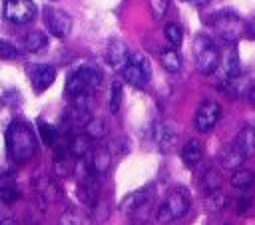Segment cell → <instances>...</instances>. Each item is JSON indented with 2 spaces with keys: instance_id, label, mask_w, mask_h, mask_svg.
I'll return each mask as SVG.
<instances>
[{
  "instance_id": "obj_1",
  "label": "cell",
  "mask_w": 255,
  "mask_h": 225,
  "mask_svg": "<svg viewBox=\"0 0 255 225\" xmlns=\"http://www.w3.org/2000/svg\"><path fill=\"white\" fill-rule=\"evenodd\" d=\"M6 147L14 163H24L36 153V135L24 119H14L6 129Z\"/></svg>"
},
{
  "instance_id": "obj_2",
  "label": "cell",
  "mask_w": 255,
  "mask_h": 225,
  "mask_svg": "<svg viewBox=\"0 0 255 225\" xmlns=\"http://www.w3.org/2000/svg\"><path fill=\"white\" fill-rule=\"evenodd\" d=\"M189 213V195L183 187H173L165 199L159 203V207L155 209V219L161 225L173 223L177 219H183Z\"/></svg>"
},
{
  "instance_id": "obj_3",
  "label": "cell",
  "mask_w": 255,
  "mask_h": 225,
  "mask_svg": "<svg viewBox=\"0 0 255 225\" xmlns=\"http://www.w3.org/2000/svg\"><path fill=\"white\" fill-rule=\"evenodd\" d=\"M102 84V72L96 66H80L74 72H70L66 80V96L76 98L82 94L94 96V92Z\"/></svg>"
},
{
  "instance_id": "obj_4",
  "label": "cell",
  "mask_w": 255,
  "mask_h": 225,
  "mask_svg": "<svg viewBox=\"0 0 255 225\" xmlns=\"http://www.w3.org/2000/svg\"><path fill=\"white\" fill-rule=\"evenodd\" d=\"M193 58H195V66L201 74L209 76L219 68V50L215 46V42L205 36V34H197L193 40Z\"/></svg>"
},
{
  "instance_id": "obj_5",
  "label": "cell",
  "mask_w": 255,
  "mask_h": 225,
  "mask_svg": "<svg viewBox=\"0 0 255 225\" xmlns=\"http://www.w3.org/2000/svg\"><path fill=\"white\" fill-rule=\"evenodd\" d=\"M120 72H122V78L133 88H145L149 78H151L149 60L143 54H137V52H129L128 62L124 64V68Z\"/></svg>"
},
{
  "instance_id": "obj_6",
  "label": "cell",
  "mask_w": 255,
  "mask_h": 225,
  "mask_svg": "<svg viewBox=\"0 0 255 225\" xmlns=\"http://www.w3.org/2000/svg\"><path fill=\"white\" fill-rule=\"evenodd\" d=\"M149 207H151V189L149 187H141V189L131 191L120 203V211L128 217H131L133 221H145Z\"/></svg>"
},
{
  "instance_id": "obj_7",
  "label": "cell",
  "mask_w": 255,
  "mask_h": 225,
  "mask_svg": "<svg viewBox=\"0 0 255 225\" xmlns=\"http://www.w3.org/2000/svg\"><path fill=\"white\" fill-rule=\"evenodd\" d=\"M219 115H221V106L211 98H203L195 110V129L199 133H209L219 121Z\"/></svg>"
},
{
  "instance_id": "obj_8",
  "label": "cell",
  "mask_w": 255,
  "mask_h": 225,
  "mask_svg": "<svg viewBox=\"0 0 255 225\" xmlns=\"http://www.w3.org/2000/svg\"><path fill=\"white\" fill-rule=\"evenodd\" d=\"M4 18L12 24H28L36 18V4L32 0H4Z\"/></svg>"
},
{
  "instance_id": "obj_9",
  "label": "cell",
  "mask_w": 255,
  "mask_h": 225,
  "mask_svg": "<svg viewBox=\"0 0 255 225\" xmlns=\"http://www.w3.org/2000/svg\"><path fill=\"white\" fill-rule=\"evenodd\" d=\"M44 24L48 28V32L56 38H66L72 30V18L68 12L60 10V8H52L46 6L44 8Z\"/></svg>"
},
{
  "instance_id": "obj_10",
  "label": "cell",
  "mask_w": 255,
  "mask_h": 225,
  "mask_svg": "<svg viewBox=\"0 0 255 225\" xmlns=\"http://www.w3.org/2000/svg\"><path fill=\"white\" fill-rule=\"evenodd\" d=\"M211 24L215 26V30L221 34L223 40H227L229 44L235 42L237 34H239V28H241V20L237 14H233L231 10H221L217 14L211 16Z\"/></svg>"
},
{
  "instance_id": "obj_11",
  "label": "cell",
  "mask_w": 255,
  "mask_h": 225,
  "mask_svg": "<svg viewBox=\"0 0 255 225\" xmlns=\"http://www.w3.org/2000/svg\"><path fill=\"white\" fill-rule=\"evenodd\" d=\"M78 199L90 209L100 199V179L90 171L88 163H84V175L78 181Z\"/></svg>"
},
{
  "instance_id": "obj_12",
  "label": "cell",
  "mask_w": 255,
  "mask_h": 225,
  "mask_svg": "<svg viewBox=\"0 0 255 225\" xmlns=\"http://www.w3.org/2000/svg\"><path fill=\"white\" fill-rule=\"evenodd\" d=\"M32 191H34L36 199L42 205H48V203L56 201L58 195H60V189H58L56 181L46 173H36L32 177Z\"/></svg>"
},
{
  "instance_id": "obj_13",
  "label": "cell",
  "mask_w": 255,
  "mask_h": 225,
  "mask_svg": "<svg viewBox=\"0 0 255 225\" xmlns=\"http://www.w3.org/2000/svg\"><path fill=\"white\" fill-rule=\"evenodd\" d=\"M28 76H30V82H32L34 92L36 94H42V92H46L54 84V80H56V68L50 66V64H36V66H30Z\"/></svg>"
},
{
  "instance_id": "obj_14",
  "label": "cell",
  "mask_w": 255,
  "mask_h": 225,
  "mask_svg": "<svg viewBox=\"0 0 255 225\" xmlns=\"http://www.w3.org/2000/svg\"><path fill=\"white\" fill-rule=\"evenodd\" d=\"M177 137H179V131H177V127L171 121L155 123L153 139H155V145H157L159 151H171L175 147V143H177Z\"/></svg>"
},
{
  "instance_id": "obj_15",
  "label": "cell",
  "mask_w": 255,
  "mask_h": 225,
  "mask_svg": "<svg viewBox=\"0 0 255 225\" xmlns=\"http://www.w3.org/2000/svg\"><path fill=\"white\" fill-rule=\"evenodd\" d=\"M128 56H129V50L124 42L120 40H110L108 46H106V62L114 68V70H122L124 64L128 62Z\"/></svg>"
},
{
  "instance_id": "obj_16",
  "label": "cell",
  "mask_w": 255,
  "mask_h": 225,
  "mask_svg": "<svg viewBox=\"0 0 255 225\" xmlns=\"http://www.w3.org/2000/svg\"><path fill=\"white\" fill-rule=\"evenodd\" d=\"M233 145L237 147V151L247 159L255 155V127L245 125L233 139Z\"/></svg>"
},
{
  "instance_id": "obj_17",
  "label": "cell",
  "mask_w": 255,
  "mask_h": 225,
  "mask_svg": "<svg viewBox=\"0 0 255 225\" xmlns=\"http://www.w3.org/2000/svg\"><path fill=\"white\" fill-rule=\"evenodd\" d=\"M221 62V70L225 78H237L241 74V62H239V52L235 48V44H229V48L223 52V58H219Z\"/></svg>"
},
{
  "instance_id": "obj_18",
  "label": "cell",
  "mask_w": 255,
  "mask_h": 225,
  "mask_svg": "<svg viewBox=\"0 0 255 225\" xmlns=\"http://www.w3.org/2000/svg\"><path fill=\"white\" fill-rule=\"evenodd\" d=\"M110 165H112V155H110V151L106 149V147H102V149H96L94 153H92V157H90V161H88V167H90V171L100 179V177H104L106 173H108V169H110Z\"/></svg>"
},
{
  "instance_id": "obj_19",
  "label": "cell",
  "mask_w": 255,
  "mask_h": 225,
  "mask_svg": "<svg viewBox=\"0 0 255 225\" xmlns=\"http://www.w3.org/2000/svg\"><path fill=\"white\" fill-rule=\"evenodd\" d=\"M203 159V145L199 139H187L185 145L181 147V161L185 167H195Z\"/></svg>"
},
{
  "instance_id": "obj_20",
  "label": "cell",
  "mask_w": 255,
  "mask_h": 225,
  "mask_svg": "<svg viewBox=\"0 0 255 225\" xmlns=\"http://www.w3.org/2000/svg\"><path fill=\"white\" fill-rule=\"evenodd\" d=\"M243 161H245V157L237 151V147L231 143V145H225L221 151H219V155H217V163L223 167V169H231V171H235V169H239L241 165H243Z\"/></svg>"
},
{
  "instance_id": "obj_21",
  "label": "cell",
  "mask_w": 255,
  "mask_h": 225,
  "mask_svg": "<svg viewBox=\"0 0 255 225\" xmlns=\"http://www.w3.org/2000/svg\"><path fill=\"white\" fill-rule=\"evenodd\" d=\"M54 171L58 177H70L74 173V163L68 147H58L54 151Z\"/></svg>"
},
{
  "instance_id": "obj_22",
  "label": "cell",
  "mask_w": 255,
  "mask_h": 225,
  "mask_svg": "<svg viewBox=\"0 0 255 225\" xmlns=\"http://www.w3.org/2000/svg\"><path fill=\"white\" fill-rule=\"evenodd\" d=\"M199 187H201L203 195L213 193V191H219V189L223 187V173L219 171V167H215V165L207 167L205 173H203V177H201Z\"/></svg>"
},
{
  "instance_id": "obj_23",
  "label": "cell",
  "mask_w": 255,
  "mask_h": 225,
  "mask_svg": "<svg viewBox=\"0 0 255 225\" xmlns=\"http://www.w3.org/2000/svg\"><path fill=\"white\" fill-rule=\"evenodd\" d=\"M60 225H92V217L78 209V207H66L60 215Z\"/></svg>"
},
{
  "instance_id": "obj_24",
  "label": "cell",
  "mask_w": 255,
  "mask_h": 225,
  "mask_svg": "<svg viewBox=\"0 0 255 225\" xmlns=\"http://www.w3.org/2000/svg\"><path fill=\"white\" fill-rule=\"evenodd\" d=\"M48 48V36L40 30H32L24 36V50L26 52H32V54H38L42 50Z\"/></svg>"
},
{
  "instance_id": "obj_25",
  "label": "cell",
  "mask_w": 255,
  "mask_h": 225,
  "mask_svg": "<svg viewBox=\"0 0 255 225\" xmlns=\"http://www.w3.org/2000/svg\"><path fill=\"white\" fill-rule=\"evenodd\" d=\"M229 181H231V187H233V189H237V191H247V189L253 187V183H255V173H253L251 169L239 167V169L233 171V175H231Z\"/></svg>"
},
{
  "instance_id": "obj_26",
  "label": "cell",
  "mask_w": 255,
  "mask_h": 225,
  "mask_svg": "<svg viewBox=\"0 0 255 225\" xmlns=\"http://www.w3.org/2000/svg\"><path fill=\"white\" fill-rule=\"evenodd\" d=\"M227 203H229V199L221 189L213 191V193H207L203 197V207H205L207 213H221L227 207Z\"/></svg>"
},
{
  "instance_id": "obj_27",
  "label": "cell",
  "mask_w": 255,
  "mask_h": 225,
  "mask_svg": "<svg viewBox=\"0 0 255 225\" xmlns=\"http://www.w3.org/2000/svg\"><path fill=\"white\" fill-rule=\"evenodd\" d=\"M84 133H86L92 141H98V139H104V137H106L108 125H106V121H104L102 117L92 115V117L86 121V125H84Z\"/></svg>"
},
{
  "instance_id": "obj_28",
  "label": "cell",
  "mask_w": 255,
  "mask_h": 225,
  "mask_svg": "<svg viewBox=\"0 0 255 225\" xmlns=\"http://www.w3.org/2000/svg\"><path fill=\"white\" fill-rule=\"evenodd\" d=\"M18 197H20V189L16 187V183H14L12 175L8 173L6 177H2V179H0V201L10 205V203L18 201Z\"/></svg>"
},
{
  "instance_id": "obj_29",
  "label": "cell",
  "mask_w": 255,
  "mask_h": 225,
  "mask_svg": "<svg viewBox=\"0 0 255 225\" xmlns=\"http://www.w3.org/2000/svg\"><path fill=\"white\" fill-rule=\"evenodd\" d=\"M159 64L169 72V74H177L181 70V58L177 54L175 48H167L159 52Z\"/></svg>"
},
{
  "instance_id": "obj_30",
  "label": "cell",
  "mask_w": 255,
  "mask_h": 225,
  "mask_svg": "<svg viewBox=\"0 0 255 225\" xmlns=\"http://www.w3.org/2000/svg\"><path fill=\"white\" fill-rule=\"evenodd\" d=\"M90 137L86 135V133H78V135H74L72 139H70V145H68V151H70V155L72 157H86L88 153H90Z\"/></svg>"
},
{
  "instance_id": "obj_31",
  "label": "cell",
  "mask_w": 255,
  "mask_h": 225,
  "mask_svg": "<svg viewBox=\"0 0 255 225\" xmlns=\"http://www.w3.org/2000/svg\"><path fill=\"white\" fill-rule=\"evenodd\" d=\"M38 131H40V139H42L44 145L50 147V145L56 143L58 131H56V127H54L52 123H48V121H44V119H38Z\"/></svg>"
},
{
  "instance_id": "obj_32",
  "label": "cell",
  "mask_w": 255,
  "mask_h": 225,
  "mask_svg": "<svg viewBox=\"0 0 255 225\" xmlns=\"http://www.w3.org/2000/svg\"><path fill=\"white\" fill-rule=\"evenodd\" d=\"M106 149L110 151V155H112V157H124L126 153H129L131 143H129V139H128V137H116V139H112V141H110V145H108Z\"/></svg>"
},
{
  "instance_id": "obj_33",
  "label": "cell",
  "mask_w": 255,
  "mask_h": 225,
  "mask_svg": "<svg viewBox=\"0 0 255 225\" xmlns=\"http://www.w3.org/2000/svg\"><path fill=\"white\" fill-rule=\"evenodd\" d=\"M122 84L120 82H112L110 86V94H108V108L112 113H118L120 112V106H122Z\"/></svg>"
},
{
  "instance_id": "obj_34",
  "label": "cell",
  "mask_w": 255,
  "mask_h": 225,
  "mask_svg": "<svg viewBox=\"0 0 255 225\" xmlns=\"http://www.w3.org/2000/svg\"><path fill=\"white\" fill-rule=\"evenodd\" d=\"M163 34H165L167 42L171 44V48L177 50V48L181 46V42H183V32H181V28H179L177 24H167L165 30H163Z\"/></svg>"
},
{
  "instance_id": "obj_35",
  "label": "cell",
  "mask_w": 255,
  "mask_h": 225,
  "mask_svg": "<svg viewBox=\"0 0 255 225\" xmlns=\"http://www.w3.org/2000/svg\"><path fill=\"white\" fill-rule=\"evenodd\" d=\"M92 215H94L96 223H102V221H106V219H108V215H110V201L100 197V199L96 201V205L92 207Z\"/></svg>"
},
{
  "instance_id": "obj_36",
  "label": "cell",
  "mask_w": 255,
  "mask_h": 225,
  "mask_svg": "<svg viewBox=\"0 0 255 225\" xmlns=\"http://www.w3.org/2000/svg\"><path fill=\"white\" fill-rule=\"evenodd\" d=\"M149 2V10H151V16L155 20H161L169 8V0H147Z\"/></svg>"
},
{
  "instance_id": "obj_37",
  "label": "cell",
  "mask_w": 255,
  "mask_h": 225,
  "mask_svg": "<svg viewBox=\"0 0 255 225\" xmlns=\"http://www.w3.org/2000/svg\"><path fill=\"white\" fill-rule=\"evenodd\" d=\"M16 56H18L16 46L0 38V58H2V60H12V58H16Z\"/></svg>"
},
{
  "instance_id": "obj_38",
  "label": "cell",
  "mask_w": 255,
  "mask_h": 225,
  "mask_svg": "<svg viewBox=\"0 0 255 225\" xmlns=\"http://www.w3.org/2000/svg\"><path fill=\"white\" fill-rule=\"evenodd\" d=\"M0 225H18V221L14 217H2L0 219Z\"/></svg>"
},
{
  "instance_id": "obj_39",
  "label": "cell",
  "mask_w": 255,
  "mask_h": 225,
  "mask_svg": "<svg viewBox=\"0 0 255 225\" xmlns=\"http://www.w3.org/2000/svg\"><path fill=\"white\" fill-rule=\"evenodd\" d=\"M249 102L255 106V86H253V88H251V92H249Z\"/></svg>"
},
{
  "instance_id": "obj_40",
  "label": "cell",
  "mask_w": 255,
  "mask_h": 225,
  "mask_svg": "<svg viewBox=\"0 0 255 225\" xmlns=\"http://www.w3.org/2000/svg\"><path fill=\"white\" fill-rule=\"evenodd\" d=\"M187 2H191V4H195V6H203L207 0H187Z\"/></svg>"
},
{
  "instance_id": "obj_41",
  "label": "cell",
  "mask_w": 255,
  "mask_h": 225,
  "mask_svg": "<svg viewBox=\"0 0 255 225\" xmlns=\"http://www.w3.org/2000/svg\"><path fill=\"white\" fill-rule=\"evenodd\" d=\"M249 34H253V36H255V20L249 24Z\"/></svg>"
},
{
  "instance_id": "obj_42",
  "label": "cell",
  "mask_w": 255,
  "mask_h": 225,
  "mask_svg": "<svg viewBox=\"0 0 255 225\" xmlns=\"http://www.w3.org/2000/svg\"><path fill=\"white\" fill-rule=\"evenodd\" d=\"M131 225H149V223H147V221H133Z\"/></svg>"
},
{
  "instance_id": "obj_43",
  "label": "cell",
  "mask_w": 255,
  "mask_h": 225,
  "mask_svg": "<svg viewBox=\"0 0 255 225\" xmlns=\"http://www.w3.org/2000/svg\"><path fill=\"white\" fill-rule=\"evenodd\" d=\"M52 2H56V0H52Z\"/></svg>"
},
{
  "instance_id": "obj_44",
  "label": "cell",
  "mask_w": 255,
  "mask_h": 225,
  "mask_svg": "<svg viewBox=\"0 0 255 225\" xmlns=\"http://www.w3.org/2000/svg\"><path fill=\"white\" fill-rule=\"evenodd\" d=\"M225 225H229V223H225Z\"/></svg>"
}]
</instances>
